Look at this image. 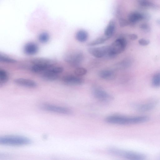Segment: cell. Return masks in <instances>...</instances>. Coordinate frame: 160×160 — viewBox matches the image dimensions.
I'll list each match as a JSON object with an SVG mask.
<instances>
[{"mask_svg":"<svg viewBox=\"0 0 160 160\" xmlns=\"http://www.w3.org/2000/svg\"><path fill=\"white\" fill-rule=\"evenodd\" d=\"M149 119V117L145 116H126L114 115L107 117L105 121L110 124L124 125L142 123L147 122Z\"/></svg>","mask_w":160,"mask_h":160,"instance_id":"1","label":"cell"},{"mask_svg":"<svg viewBox=\"0 0 160 160\" xmlns=\"http://www.w3.org/2000/svg\"><path fill=\"white\" fill-rule=\"evenodd\" d=\"M107 150L111 154L128 160H144L147 158L145 154L142 153L114 147L109 148Z\"/></svg>","mask_w":160,"mask_h":160,"instance_id":"2","label":"cell"},{"mask_svg":"<svg viewBox=\"0 0 160 160\" xmlns=\"http://www.w3.org/2000/svg\"><path fill=\"white\" fill-rule=\"evenodd\" d=\"M32 142L29 138L23 136L10 135L0 138V144L9 146H22L29 144Z\"/></svg>","mask_w":160,"mask_h":160,"instance_id":"3","label":"cell"},{"mask_svg":"<svg viewBox=\"0 0 160 160\" xmlns=\"http://www.w3.org/2000/svg\"><path fill=\"white\" fill-rule=\"evenodd\" d=\"M127 45V41L124 38L121 37L116 39L109 46L107 57L113 58L123 52Z\"/></svg>","mask_w":160,"mask_h":160,"instance_id":"4","label":"cell"},{"mask_svg":"<svg viewBox=\"0 0 160 160\" xmlns=\"http://www.w3.org/2000/svg\"><path fill=\"white\" fill-rule=\"evenodd\" d=\"M33 65L31 68L32 72L36 73H44L53 66L50 60L45 59L37 58L32 61Z\"/></svg>","mask_w":160,"mask_h":160,"instance_id":"5","label":"cell"},{"mask_svg":"<svg viewBox=\"0 0 160 160\" xmlns=\"http://www.w3.org/2000/svg\"><path fill=\"white\" fill-rule=\"evenodd\" d=\"M83 53L80 51H77L66 55L64 59L66 62L71 66L77 67L81 63L83 59Z\"/></svg>","mask_w":160,"mask_h":160,"instance_id":"6","label":"cell"},{"mask_svg":"<svg viewBox=\"0 0 160 160\" xmlns=\"http://www.w3.org/2000/svg\"><path fill=\"white\" fill-rule=\"evenodd\" d=\"M41 108L46 111L63 114L69 115L72 113L71 110L68 108L48 104L42 105Z\"/></svg>","mask_w":160,"mask_h":160,"instance_id":"7","label":"cell"},{"mask_svg":"<svg viewBox=\"0 0 160 160\" xmlns=\"http://www.w3.org/2000/svg\"><path fill=\"white\" fill-rule=\"evenodd\" d=\"M92 93L95 98L101 101L108 102L112 99V97L111 94L99 87L93 88Z\"/></svg>","mask_w":160,"mask_h":160,"instance_id":"8","label":"cell"},{"mask_svg":"<svg viewBox=\"0 0 160 160\" xmlns=\"http://www.w3.org/2000/svg\"><path fill=\"white\" fill-rule=\"evenodd\" d=\"M109 48V46L90 48L88 51L92 55L97 58H100L107 56Z\"/></svg>","mask_w":160,"mask_h":160,"instance_id":"9","label":"cell"},{"mask_svg":"<svg viewBox=\"0 0 160 160\" xmlns=\"http://www.w3.org/2000/svg\"><path fill=\"white\" fill-rule=\"evenodd\" d=\"M158 103L157 100L152 99L144 103L137 104L135 105V108L139 112H147L154 109L157 106Z\"/></svg>","mask_w":160,"mask_h":160,"instance_id":"10","label":"cell"},{"mask_svg":"<svg viewBox=\"0 0 160 160\" xmlns=\"http://www.w3.org/2000/svg\"><path fill=\"white\" fill-rule=\"evenodd\" d=\"M63 82L66 84L70 85H81L84 82V80L82 78L72 75H67L62 79Z\"/></svg>","mask_w":160,"mask_h":160,"instance_id":"11","label":"cell"},{"mask_svg":"<svg viewBox=\"0 0 160 160\" xmlns=\"http://www.w3.org/2000/svg\"><path fill=\"white\" fill-rule=\"evenodd\" d=\"M14 82L18 85L28 88H33L37 86V83L34 81L26 78H17L14 80Z\"/></svg>","mask_w":160,"mask_h":160,"instance_id":"12","label":"cell"},{"mask_svg":"<svg viewBox=\"0 0 160 160\" xmlns=\"http://www.w3.org/2000/svg\"><path fill=\"white\" fill-rule=\"evenodd\" d=\"M38 49V47L37 44L30 42L25 45L24 48V51L27 55H33L37 53Z\"/></svg>","mask_w":160,"mask_h":160,"instance_id":"13","label":"cell"},{"mask_svg":"<svg viewBox=\"0 0 160 160\" xmlns=\"http://www.w3.org/2000/svg\"><path fill=\"white\" fill-rule=\"evenodd\" d=\"M116 23L114 20H111L108 22L104 31V35L110 38L115 30Z\"/></svg>","mask_w":160,"mask_h":160,"instance_id":"14","label":"cell"},{"mask_svg":"<svg viewBox=\"0 0 160 160\" xmlns=\"http://www.w3.org/2000/svg\"><path fill=\"white\" fill-rule=\"evenodd\" d=\"M99 76L103 79L112 80L115 77V73L113 71L107 70H102L98 72Z\"/></svg>","mask_w":160,"mask_h":160,"instance_id":"15","label":"cell"},{"mask_svg":"<svg viewBox=\"0 0 160 160\" xmlns=\"http://www.w3.org/2000/svg\"><path fill=\"white\" fill-rule=\"evenodd\" d=\"M88 37L87 32L84 30L78 31L76 33L75 38L77 40L80 42H84L87 40Z\"/></svg>","mask_w":160,"mask_h":160,"instance_id":"16","label":"cell"},{"mask_svg":"<svg viewBox=\"0 0 160 160\" xmlns=\"http://www.w3.org/2000/svg\"><path fill=\"white\" fill-rule=\"evenodd\" d=\"M110 38L105 35L100 37L87 43L88 46H92L102 44L108 40Z\"/></svg>","mask_w":160,"mask_h":160,"instance_id":"17","label":"cell"},{"mask_svg":"<svg viewBox=\"0 0 160 160\" xmlns=\"http://www.w3.org/2000/svg\"><path fill=\"white\" fill-rule=\"evenodd\" d=\"M132 60L130 58H126L118 62L116 65L118 69H125L129 67L132 64Z\"/></svg>","mask_w":160,"mask_h":160,"instance_id":"18","label":"cell"},{"mask_svg":"<svg viewBox=\"0 0 160 160\" xmlns=\"http://www.w3.org/2000/svg\"><path fill=\"white\" fill-rule=\"evenodd\" d=\"M144 18V16L138 13L133 12L131 13L128 16L129 22L134 23Z\"/></svg>","mask_w":160,"mask_h":160,"instance_id":"19","label":"cell"},{"mask_svg":"<svg viewBox=\"0 0 160 160\" xmlns=\"http://www.w3.org/2000/svg\"><path fill=\"white\" fill-rule=\"evenodd\" d=\"M42 76V78L46 81H53L57 79L58 75L46 71L43 73Z\"/></svg>","mask_w":160,"mask_h":160,"instance_id":"20","label":"cell"},{"mask_svg":"<svg viewBox=\"0 0 160 160\" xmlns=\"http://www.w3.org/2000/svg\"><path fill=\"white\" fill-rule=\"evenodd\" d=\"M8 75L7 72L5 70L1 69L0 70V85H2L8 81Z\"/></svg>","mask_w":160,"mask_h":160,"instance_id":"21","label":"cell"},{"mask_svg":"<svg viewBox=\"0 0 160 160\" xmlns=\"http://www.w3.org/2000/svg\"><path fill=\"white\" fill-rule=\"evenodd\" d=\"M152 84L154 87L157 88L160 86V72H157L153 75Z\"/></svg>","mask_w":160,"mask_h":160,"instance_id":"22","label":"cell"},{"mask_svg":"<svg viewBox=\"0 0 160 160\" xmlns=\"http://www.w3.org/2000/svg\"><path fill=\"white\" fill-rule=\"evenodd\" d=\"M87 72V69L82 67H77L74 70V73L78 76H82L86 74Z\"/></svg>","mask_w":160,"mask_h":160,"instance_id":"23","label":"cell"},{"mask_svg":"<svg viewBox=\"0 0 160 160\" xmlns=\"http://www.w3.org/2000/svg\"><path fill=\"white\" fill-rule=\"evenodd\" d=\"M49 36L48 33L46 32H43L40 33L38 36L39 41L43 43L47 42L49 40Z\"/></svg>","mask_w":160,"mask_h":160,"instance_id":"24","label":"cell"},{"mask_svg":"<svg viewBox=\"0 0 160 160\" xmlns=\"http://www.w3.org/2000/svg\"><path fill=\"white\" fill-rule=\"evenodd\" d=\"M0 61L2 62L9 63H13L16 62L14 59L2 54L0 55Z\"/></svg>","mask_w":160,"mask_h":160,"instance_id":"25","label":"cell"},{"mask_svg":"<svg viewBox=\"0 0 160 160\" xmlns=\"http://www.w3.org/2000/svg\"><path fill=\"white\" fill-rule=\"evenodd\" d=\"M138 43L142 46H145L149 44L150 41L148 40L142 38L138 40Z\"/></svg>","mask_w":160,"mask_h":160,"instance_id":"26","label":"cell"},{"mask_svg":"<svg viewBox=\"0 0 160 160\" xmlns=\"http://www.w3.org/2000/svg\"><path fill=\"white\" fill-rule=\"evenodd\" d=\"M140 28L142 30L146 32H148L150 30L149 26L146 24H143L140 26Z\"/></svg>","mask_w":160,"mask_h":160,"instance_id":"27","label":"cell"},{"mask_svg":"<svg viewBox=\"0 0 160 160\" xmlns=\"http://www.w3.org/2000/svg\"><path fill=\"white\" fill-rule=\"evenodd\" d=\"M119 25L121 27H124L128 25V22L125 19H121L119 20Z\"/></svg>","mask_w":160,"mask_h":160,"instance_id":"28","label":"cell"},{"mask_svg":"<svg viewBox=\"0 0 160 160\" xmlns=\"http://www.w3.org/2000/svg\"><path fill=\"white\" fill-rule=\"evenodd\" d=\"M129 38L132 40H136L138 37L137 35L134 34H131L128 35Z\"/></svg>","mask_w":160,"mask_h":160,"instance_id":"29","label":"cell"}]
</instances>
